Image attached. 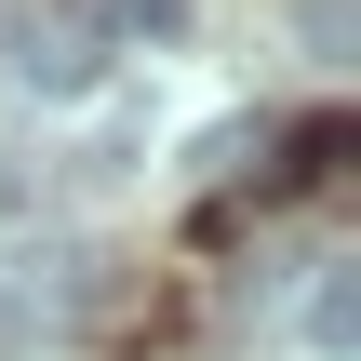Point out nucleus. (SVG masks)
<instances>
[{"label": "nucleus", "mask_w": 361, "mask_h": 361, "mask_svg": "<svg viewBox=\"0 0 361 361\" xmlns=\"http://www.w3.org/2000/svg\"><path fill=\"white\" fill-rule=\"evenodd\" d=\"M0 40H13V80L54 94V107H80V94L107 80V40H94V13H67V0H54V13H13Z\"/></svg>", "instance_id": "f257e3e1"}, {"label": "nucleus", "mask_w": 361, "mask_h": 361, "mask_svg": "<svg viewBox=\"0 0 361 361\" xmlns=\"http://www.w3.org/2000/svg\"><path fill=\"white\" fill-rule=\"evenodd\" d=\"M361 348V268H322L308 281V361H348Z\"/></svg>", "instance_id": "f03ea898"}, {"label": "nucleus", "mask_w": 361, "mask_h": 361, "mask_svg": "<svg viewBox=\"0 0 361 361\" xmlns=\"http://www.w3.org/2000/svg\"><path fill=\"white\" fill-rule=\"evenodd\" d=\"M295 40H308V67H348V40H361V0H295Z\"/></svg>", "instance_id": "7ed1b4c3"}]
</instances>
